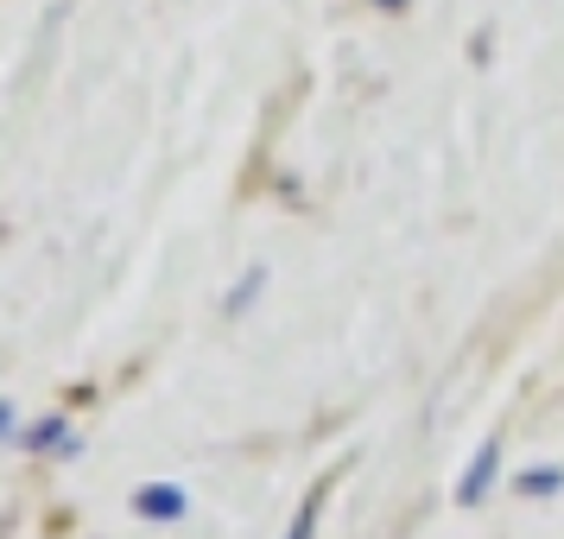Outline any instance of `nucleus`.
Returning a JSON list of instances; mask_svg holds the SVG:
<instances>
[{"instance_id": "1", "label": "nucleus", "mask_w": 564, "mask_h": 539, "mask_svg": "<svg viewBox=\"0 0 564 539\" xmlns=\"http://www.w3.org/2000/svg\"><path fill=\"white\" fill-rule=\"evenodd\" d=\"M133 508L153 514V520H178V514H184V495H178V488H140V495H133Z\"/></svg>"}, {"instance_id": "2", "label": "nucleus", "mask_w": 564, "mask_h": 539, "mask_svg": "<svg viewBox=\"0 0 564 539\" xmlns=\"http://www.w3.org/2000/svg\"><path fill=\"white\" fill-rule=\"evenodd\" d=\"M495 457H501V444H482V451H476V463H469V476H463V502H482L488 476H495Z\"/></svg>"}, {"instance_id": "3", "label": "nucleus", "mask_w": 564, "mask_h": 539, "mask_svg": "<svg viewBox=\"0 0 564 539\" xmlns=\"http://www.w3.org/2000/svg\"><path fill=\"white\" fill-rule=\"evenodd\" d=\"M564 476L558 470H545V463H539V470H527V476H520V488H527V495H552V488H558Z\"/></svg>"}, {"instance_id": "4", "label": "nucleus", "mask_w": 564, "mask_h": 539, "mask_svg": "<svg viewBox=\"0 0 564 539\" xmlns=\"http://www.w3.org/2000/svg\"><path fill=\"white\" fill-rule=\"evenodd\" d=\"M375 7H406V0H375Z\"/></svg>"}]
</instances>
